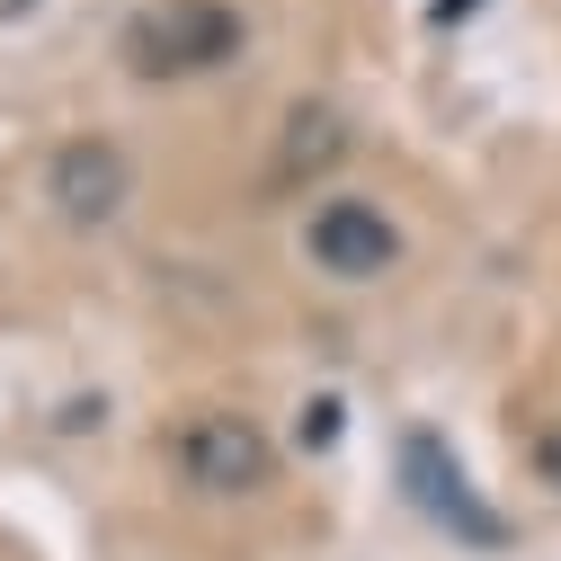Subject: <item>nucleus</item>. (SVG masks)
I'll list each match as a JSON object with an SVG mask.
<instances>
[{"label": "nucleus", "instance_id": "obj_1", "mask_svg": "<svg viewBox=\"0 0 561 561\" xmlns=\"http://www.w3.org/2000/svg\"><path fill=\"white\" fill-rule=\"evenodd\" d=\"M250 27L232 0H144L125 27H116V62L134 81H187V72H224L241 62Z\"/></svg>", "mask_w": 561, "mask_h": 561}, {"label": "nucleus", "instance_id": "obj_2", "mask_svg": "<svg viewBox=\"0 0 561 561\" xmlns=\"http://www.w3.org/2000/svg\"><path fill=\"white\" fill-rule=\"evenodd\" d=\"M179 472L187 490H205V500H250V490H267L276 472V437L259 428V419L241 410H205L179 428Z\"/></svg>", "mask_w": 561, "mask_h": 561}, {"label": "nucleus", "instance_id": "obj_3", "mask_svg": "<svg viewBox=\"0 0 561 561\" xmlns=\"http://www.w3.org/2000/svg\"><path fill=\"white\" fill-rule=\"evenodd\" d=\"M304 250H312L321 276H339V286H375V276H392V259H401V224L375 196H321L312 224H304Z\"/></svg>", "mask_w": 561, "mask_h": 561}, {"label": "nucleus", "instance_id": "obj_4", "mask_svg": "<svg viewBox=\"0 0 561 561\" xmlns=\"http://www.w3.org/2000/svg\"><path fill=\"white\" fill-rule=\"evenodd\" d=\"M45 205L72 232H107L134 205V161L107 134H72V144H54V161H45Z\"/></svg>", "mask_w": 561, "mask_h": 561}, {"label": "nucleus", "instance_id": "obj_5", "mask_svg": "<svg viewBox=\"0 0 561 561\" xmlns=\"http://www.w3.org/2000/svg\"><path fill=\"white\" fill-rule=\"evenodd\" d=\"M401 481H410V500L428 508L437 526H455L463 543H508V526L472 500V481L455 472V455H446L437 428H410V437H401Z\"/></svg>", "mask_w": 561, "mask_h": 561}, {"label": "nucleus", "instance_id": "obj_6", "mask_svg": "<svg viewBox=\"0 0 561 561\" xmlns=\"http://www.w3.org/2000/svg\"><path fill=\"white\" fill-rule=\"evenodd\" d=\"M347 152V125H339V107H321V99H304L295 116H286V144H276V187H304L312 170H330Z\"/></svg>", "mask_w": 561, "mask_h": 561}, {"label": "nucleus", "instance_id": "obj_7", "mask_svg": "<svg viewBox=\"0 0 561 561\" xmlns=\"http://www.w3.org/2000/svg\"><path fill=\"white\" fill-rule=\"evenodd\" d=\"M339 419H347V410H339V401L321 392V401L304 410V446H330V428H339Z\"/></svg>", "mask_w": 561, "mask_h": 561}, {"label": "nucleus", "instance_id": "obj_8", "mask_svg": "<svg viewBox=\"0 0 561 561\" xmlns=\"http://www.w3.org/2000/svg\"><path fill=\"white\" fill-rule=\"evenodd\" d=\"M535 472H543V481H552V490H561V419H552V428H543V437H535Z\"/></svg>", "mask_w": 561, "mask_h": 561}, {"label": "nucleus", "instance_id": "obj_9", "mask_svg": "<svg viewBox=\"0 0 561 561\" xmlns=\"http://www.w3.org/2000/svg\"><path fill=\"white\" fill-rule=\"evenodd\" d=\"M463 10H472V0H437V19H463Z\"/></svg>", "mask_w": 561, "mask_h": 561}]
</instances>
